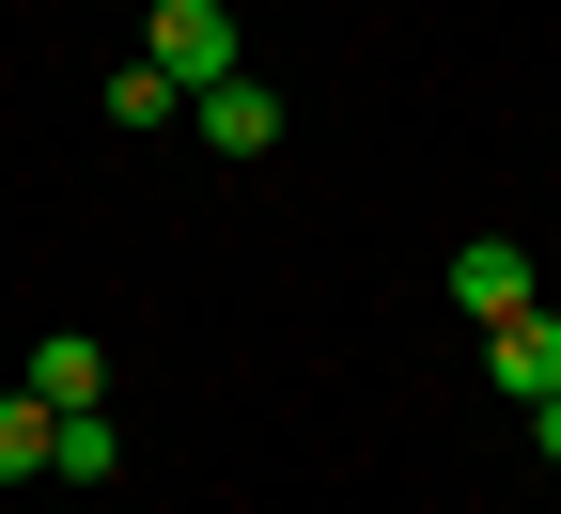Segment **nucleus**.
<instances>
[{"mask_svg":"<svg viewBox=\"0 0 561 514\" xmlns=\"http://www.w3.org/2000/svg\"><path fill=\"white\" fill-rule=\"evenodd\" d=\"M483 375H500L515 406H546V390H561V312H515V328H483Z\"/></svg>","mask_w":561,"mask_h":514,"instance_id":"20e7f679","label":"nucleus"},{"mask_svg":"<svg viewBox=\"0 0 561 514\" xmlns=\"http://www.w3.org/2000/svg\"><path fill=\"white\" fill-rule=\"evenodd\" d=\"M110 125H187V79H172V62H125V79H110Z\"/></svg>","mask_w":561,"mask_h":514,"instance_id":"6e6552de","label":"nucleus"},{"mask_svg":"<svg viewBox=\"0 0 561 514\" xmlns=\"http://www.w3.org/2000/svg\"><path fill=\"white\" fill-rule=\"evenodd\" d=\"M140 62H172L187 94H219V79H250V62H234V16H219V0H157V32H140Z\"/></svg>","mask_w":561,"mask_h":514,"instance_id":"f257e3e1","label":"nucleus"},{"mask_svg":"<svg viewBox=\"0 0 561 514\" xmlns=\"http://www.w3.org/2000/svg\"><path fill=\"white\" fill-rule=\"evenodd\" d=\"M47 453H62V406L16 375V390H0V483H47Z\"/></svg>","mask_w":561,"mask_h":514,"instance_id":"423d86ee","label":"nucleus"},{"mask_svg":"<svg viewBox=\"0 0 561 514\" xmlns=\"http://www.w3.org/2000/svg\"><path fill=\"white\" fill-rule=\"evenodd\" d=\"M16 375H32L47 406H110V358H94V328H47V343L16 358Z\"/></svg>","mask_w":561,"mask_h":514,"instance_id":"39448f33","label":"nucleus"},{"mask_svg":"<svg viewBox=\"0 0 561 514\" xmlns=\"http://www.w3.org/2000/svg\"><path fill=\"white\" fill-rule=\"evenodd\" d=\"M530 436H546V453H561V390H546V406H530Z\"/></svg>","mask_w":561,"mask_h":514,"instance_id":"1a4fd4ad","label":"nucleus"},{"mask_svg":"<svg viewBox=\"0 0 561 514\" xmlns=\"http://www.w3.org/2000/svg\"><path fill=\"white\" fill-rule=\"evenodd\" d=\"M453 312H468V328H515V312H546V297H530V250L468 235V250H453Z\"/></svg>","mask_w":561,"mask_h":514,"instance_id":"f03ea898","label":"nucleus"},{"mask_svg":"<svg viewBox=\"0 0 561 514\" xmlns=\"http://www.w3.org/2000/svg\"><path fill=\"white\" fill-rule=\"evenodd\" d=\"M187 125L219 140V157H280V125H297V110H280L265 79H219V94H187Z\"/></svg>","mask_w":561,"mask_h":514,"instance_id":"7ed1b4c3","label":"nucleus"},{"mask_svg":"<svg viewBox=\"0 0 561 514\" xmlns=\"http://www.w3.org/2000/svg\"><path fill=\"white\" fill-rule=\"evenodd\" d=\"M110 468H125V436H110V406H62V453H47V483H79V499H110Z\"/></svg>","mask_w":561,"mask_h":514,"instance_id":"0eeeda50","label":"nucleus"}]
</instances>
